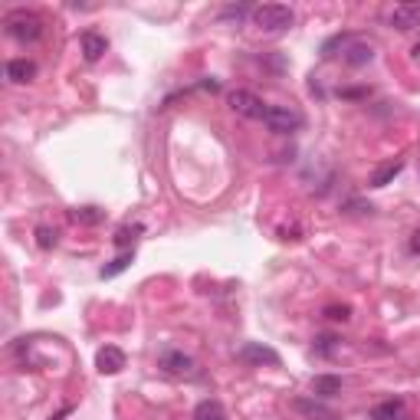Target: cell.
Returning <instances> with one entry per match:
<instances>
[{
	"label": "cell",
	"instance_id": "obj_1",
	"mask_svg": "<svg viewBox=\"0 0 420 420\" xmlns=\"http://www.w3.org/2000/svg\"><path fill=\"white\" fill-rule=\"evenodd\" d=\"M249 17H253V27H259L266 33H282L296 23V13L286 3H259V7L249 10Z\"/></svg>",
	"mask_w": 420,
	"mask_h": 420
},
{
	"label": "cell",
	"instance_id": "obj_2",
	"mask_svg": "<svg viewBox=\"0 0 420 420\" xmlns=\"http://www.w3.org/2000/svg\"><path fill=\"white\" fill-rule=\"evenodd\" d=\"M3 27L10 33L13 40H20V43H36L40 36H43V20L30 10H10L3 17Z\"/></svg>",
	"mask_w": 420,
	"mask_h": 420
},
{
	"label": "cell",
	"instance_id": "obj_3",
	"mask_svg": "<svg viewBox=\"0 0 420 420\" xmlns=\"http://www.w3.org/2000/svg\"><path fill=\"white\" fill-rule=\"evenodd\" d=\"M263 122H266V129L276 131V135H289V131L302 129V115L289 106H270L266 115H263Z\"/></svg>",
	"mask_w": 420,
	"mask_h": 420
},
{
	"label": "cell",
	"instance_id": "obj_4",
	"mask_svg": "<svg viewBox=\"0 0 420 420\" xmlns=\"http://www.w3.org/2000/svg\"><path fill=\"white\" fill-rule=\"evenodd\" d=\"M226 102H230V108L237 112V115H243V119H263L266 115V102L259 96H253V92H247V89H233L230 96H226Z\"/></svg>",
	"mask_w": 420,
	"mask_h": 420
},
{
	"label": "cell",
	"instance_id": "obj_5",
	"mask_svg": "<svg viewBox=\"0 0 420 420\" xmlns=\"http://www.w3.org/2000/svg\"><path fill=\"white\" fill-rule=\"evenodd\" d=\"M388 23L400 33L417 30L420 27V3H398V7L388 13Z\"/></svg>",
	"mask_w": 420,
	"mask_h": 420
},
{
	"label": "cell",
	"instance_id": "obj_6",
	"mask_svg": "<svg viewBox=\"0 0 420 420\" xmlns=\"http://www.w3.org/2000/svg\"><path fill=\"white\" fill-rule=\"evenodd\" d=\"M240 358L249 361V365H270V368L280 365V352L270 345H259V342H247V345L240 348Z\"/></svg>",
	"mask_w": 420,
	"mask_h": 420
},
{
	"label": "cell",
	"instance_id": "obj_7",
	"mask_svg": "<svg viewBox=\"0 0 420 420\" xmlns=\"http://www.w3.org/2000/svg\"><path fill=\"white\" fill-rule=\"evenodd\" d=\"M292 407L299 410L305 420H342L328 404H322V400H315V398H296Z\"/></svg>",
	"mask_w": 420,
	"mask_h": 420
},
{
	"label": "cell",
	"instance_id": "obj_8",
	"mask_svg": "<svg viewBox=\"0 0 420 420\" xmlns=\"http://www.w3.org/2000/svg\"><path fill=\"white\" fill-rule=\"evenodd\" d=\"M96 365L102 375H119L122 368H125V352L115 345H106V348H99V355H96Z\"/></svg>",
	"mask_w": 420,
	"mask_h": 420
},
{
	"label": "cell",
	"instance_id": "obj_9",
	"mask_svg": "<svg viewBox=\"0 0 420 420\" xmlns=\"http://www.w3.org/2000/svg\"><path fill=\"white\" fill-rule=\"evenodd\" d=\"M161 368L164 371H168V375H191V371H194V361H191V358L184 355V352H164L161 355Z\"/></svg>",
	"mask_w": 420,
	"mask_h": 420
},
{
	"label": "cell",
	"instance_id": "obj_10",
	"mask_svg": "<svg viewBox=\"0 0 420 420\" xmlns=\"http://www.w3.org/2000/svg\"><path fill=\"white\" fill-rule=\"evenodd\" d=\"M33 75H36V63H30V59H10V63H7V79L17 82V86L30 82Z\"/></svg>",
	"mask_w": 420,
	"mask_h": 420
},
{
	"label": "cell",
	"instance_id": "obj_11",
	"mask_svg": "<svg viewBox=\"0 0 420 420\" xmlns=\"http://www.w3.org/2000/svg\"><path fill=\"white\" fill-rule=\"evenodd\" d=\"M79 46H82V56H86L89 63H96V59H102V53L108 50L106 36H99V33H82V40H79Z\"/></svg>",
	"mask_w": 420,
	"mask_h": 420
},
{
	"label": "cell",
	"instance_id": "obj_12",
	"mask_svg": "<svg viewBox=\"0 0 420 420\" xmlns=\"http://www.w3.org/2000/svg\"><path fill=\"white\" fill-rule=\"evenodd\" d=\"M371 420H407V407L404 400H384L371 410Z\"/></svg>",
	"mask_w": 420,
	"mask_h": 420
},
{
	"label": "cell",
	"instance_id": "obj_13",
	"mask_svg": "<svg viewBox=\"0 0 420 420\" xmlns=\"http://www.w3.org/2000/svg\"><path fill=\"white\" fill-rule=\"evenodd\" d=\"M375 59V46L371 43H361V40H355V43L345 50V63L348 66H368Z\"/></svg>",
	"mask_w": 420,
	"mask_h": 420
},
{
	"label": "cell",
	"instance_id": "obj_14",
	"mask_svg": "<svg viewBox=\"0 0 420 420\" xmlns=\"http://www.w3.org/2000/svg\"><path fill=\"white\" fill-rule=\"evenodd\" d=\"M312 394H315V398H335V394H342V377L319 375L312 381Z\"/></svg>",
	"mask_w": 420,
	"mask_h": 420
},
{
	"label": "cell",
	"instance_id": "obj_15",
	"mask_svg": "<svg viewBox=\"0 0 420 420\" xmlns=\"http://www.w3.org/2000/svg\"><path fill=\"white\" fill-rule=\"evenodd\" d=\"M400 168H404V161H388V164H381L375 174H371V187H388L394 178L400 174Z\"/></svg>",
	"mask_w": 420,
	"mask_h": 420
},
{
	"label": "cell",
	"instance_id": "obj_16",
	"mask_svg": "<svg viewBox=\"0 0 420 420\" xmlns=\"http://www.w3.org/2000/svg\"><path fill=\"white\" fill-rule=\"evenodd\" d=\"M194 420H226V410L220 400H201L194 410Z\"/></svg>",
	"mask_w": 420,
	"mask_h": 420
},
{
	"label": "cell",
	"instance_id": "obj_17",
	"mask_svg": "<svg viewBox=\"0 0 420 420\" xmlns=\"http://www.w3.org/2000/svg\"><path fill=\"white\" fill-rule=\"evenodd\" d=\"M73 220H75V224L96 226V224L106 220V210H99V207H79V210H73Z\"/></svg>",
	"mask_w": 420,
	"mask_h": 420
},
{
	"label": "cell",
	"instance_id": "obj_18",
	"mask_svg": "<svg viewBox=\"0 0 420 420\" xmlns=\"http://www.w3.org/2000/svg\"><path fill=\"white\" fill-rule=\"evenodd\" d=\"M131 266V253H122V256H115L108 266H102V280H112V276H119V273H125Z\"/></svg>",
	"mask_w": 420,
	"mask_h": 420
},
{
	"label": "cell",
	"instance_id": "obj_19",
	"mask_svg": "<svg viewBox=\"0 0 420 420\" xmlns=\"http://www.w3.org/2000/svg\"><path fill=\"white\" fill-rule=\"evenodd\" d=\"M36 247L53 249L56 247V230H50V226H36Z\"/></svg>",
	"mask_w": 420,
	"mask_h": 420
},
{
	"label": "cell",
	"instance_id": "obj_20",
	"mask_svg": "<svg viewBox=\"0 0 420 420\" xmlns=\"http://www.w3.org/2000/svg\"><path fill=\"white\" fill-rule=\"evenodd\" d=\"M135 237H138V226H122L119 233H115V243H119V247H129V243H135Z\"/></svg>",
	"mask_w": 420,
	"mask_h": 420
},
{
	"label": "cell",
	"instance_id": "obj_21",
	"mask_svg": "<svg viewBox=\"0 0 420 420\" xmlns=\"http://www.w3.org/2000/svg\"><path fill=\"white\" fill-rule=\"evenodd\" d=\"M325 315H328V319H335V322H348V319H352V309H348V305H328V309H325Z\"/></svg>",
	"mask_w": 420,
	"mask_h": 420
},
{
	"label": "cell",
	"instance_id": "obj_22",
	"mask_svg": "<svg viewBox=\"0 0 420 420\" xmlns=\"http://www.w3.org/2000/svg\"><path fill=\"white\" fill-rule=\"evenodd\" d=\"M410 253H417V256H420V226L410 233Z\"/></svg>",
	"mask_w": 420,
	"mask_h": 420
}]
</instances>
